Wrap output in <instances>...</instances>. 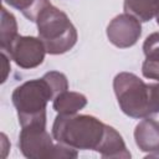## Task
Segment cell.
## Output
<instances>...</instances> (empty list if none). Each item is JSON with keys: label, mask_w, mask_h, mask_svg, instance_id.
Here are the masks:
<instances>
[{"label": "cell", "mask_w": 159, "mask_h": 159, "mask_svg": "<svg viewBox=\"0 0 159 159\" xmlns=\"http://www.w3.org/2000/svg\"><path fill=\"white\" fill-rule=\"evenodd\" d=\"M68 89L67 77L58 71H50L41 78L26 81L17 86L12 94V104L17 111L21 127L46 125V106L48 101Z\"/></svg>", "instance_id": "cell-1"}, {"label": "cell", "mask_w": 159, "mask_h": 159, "mask_svg": "<svg viewBox=\"0 0 159 159\" xmlns=\"http://www.w3.org/2000/svg\"><path fill=\"white\" fill-rule=\"evenodd\" d=\"M106 124L88 114H58L52 124V135L57 143L80 150H97Z\"/></svg>", "instance_id": "cell-2"}, {"label": "cell", "mask_w": 159, "mask_h": 159, "mask_svg": "<svg viewBox=\"0 0 159 159\" xmlns=\"http://www.w3.org/2000/svg\"><path fill=\"white\" fill-rule=\"evenodd\" d=\"M36 24L39 39L50 55L65 53L77 42V30L68 16L51 4L39 14Z\"/></svg>", "instance_id": "cell-3"}, {"label": "cell", "mask_w": 159, "mask_h": 159, "mask_svg": "<svg viewBox=\"0 0 159 159\" xmlns=\"http://www.w3.org/2000/svg\"><path fill=\"white\" fill-rule=\"evenodd\" d=\"M113 89L118 104L124 114L132 118H145L152 113L150 89L137 75L120 72L113 80Z\"/></svg>", "instance_id": "cell-4"}, {"label": "cell", "mask_w": 159, "mask_h": 159, "mask_svg": "<svg viewBox=\"0 0 159 159\" xmlns=\"http://www.w3.org/2000/svg\"><path fill=\"white\" fill-rule=\"evenodd\" d=\"M19 135V148L24 157L30 159H50V158H77V149L65 144H53V140L46 125L32 124L21 127Z\"/></svg>", "instance_id": "cell-5"}, {"label": "cell", "mask_w": 159, "mask_h": 159, "mask_svg": "<svg viewBox=\"0 0 159 159\" xmlns=\"http://www.w3.org/2000/svg\"><path fill=\"white\" fill-rule=\"evenodd\" d=\"M9 57L21 68L30 70L43 62L46 48L42 41L34 36L17 35L6 51Z\"/></svg>", "instance_id": "cell-6"}, {"label": "cell", "mask_w": 159, "mask_h": 159, "mask_svg": "<svg viewBox=\"0 0 159 159\" xmlns=\"http://www.w3.org/2000/svg\"><path fill=\"white\" fill-rule=\"evenodd\" d=\"M142 35L140 21L130 14H119L107 26V37L112 45L128 48L137 43Z\"/></svg>", "instance_id": "cell-7"}, {"label": "cell", "mask_w": 159, "mask_h": 159, "mask_svg": "<svg viewBox=\"0 0 159 159\" xmlns=\"http://www.w3.org/2000/svg\"><path fill=\"white\" fill-rule=\"evenodd\" d=\"M137 147L149 157H159V122L145 117L134 129Z\"/></svg>", "instance_id": "cell-8"}, {"label": "cell", "mask_w": 159, "mask_h": 159, "mask_svg": "<svg viewBox=\"0 0 159 159\" xmlns=\"http://www.w3.org/2000/svg\"><path fill=\"white\" fill-rule=\"evenodd\" d=\"M102 158H130V153L125 147V143L122 135L111 125L106 124L103 138L97 148V150Z\"/></svg>", "instance_id": "cell-9"}, {"label": "cell", "mask_w": 159, "mask_h": 159, "mask_svg": "<svg viewBox=\"0 0 159 159\" xmlns=\"http://www.w3.org/2000/svg\"><path fill=\"white\" fill-rule=\"evenodd\" d=\"M143 52L145 60L142 65V73L145 78L159 81V32L150 34L144 43Z\"/></svg>", "instance_id": "cell-10"}, {"label": "cell", "mask_w": 159, "mask_h": 159, "mask_svg": "<svg viewBox=\"0 0 159 159\" xmlns=\"http://www.w3.org/2000/svg\"><path fill=\"white\" fill-rule=\"evenodd\" d=\"M87 104V98L84 94L78 92L63 91L58 93L53 101L52 107L58 114H73L84 108Z\"/></svg>", "instance_id": "cell-11"}, {"label": "cell", "mask_w": 159, "mask_h": 159, "mask_svg": "<svg viewBox=\"0 0 159 159\" xmlns=\"http://www.w3.org/2000/svg\"><path fill=\"white\" fill-rule=\"evenodd\" d=\"M124 11L142 22L152 20L159 10V0H124Z\"/></svg>", "instance_id": "cell-12"}, {"label": "cell", "mask_w": 159, "mask_h": 159, "mask_svg": "<svg viewBox=\"0 0 159 159\" xmlns=\"http://www.w3.org/2000/svg\"><path fill=\"white\" fill-rule=\"evenodd\" d=\"M17 36V22L15 16L5 7H1V25H0V48L6 51Z\"/></svg>", "instance_id": "cell-13"}, {"label": "cell", "mask_w": 159, "mask_h": 159, "mask_svg": "<svg viewBox=\"0 0 159 159\" xmlns=\"http://www.w3.org/2000/svg\"><path fill=\"white\" fill-rule=\"evenodd\" d=\"M4 2L21 11V14L32 22H36L39 14L51 4L48 0H4Z\"/></svg>", "instance_id": "cell-14"}, {"label": "cell", "mask_w": 159, "mask_h": 159, "mask_svg": "<svg viewBox=\"0 0 159 159\" xmlns=\"http://www.w3.org/2000/svg\"><path fill=\"white\" fill-rule=\"evenodd\" d=\"M150 89V109L152 113H159V82L158 83H149Z\"/></svg>", "instance_id": "cell-15"}, {"label": "cell", "mask_w": 159, "mask_h": 159, "mask_svg": "<svg viewBox=\"0 0 159 159\" xmlns=\"http://www.w3.org/2000/svg\"><path fill=\"white\" fill-rule=\"evenodd\" d=\"M1 57H2V63H4V75H2V82H5V80H6V76H7V72H9V70H10V67L6 65L7 63V57H9V55L6 53V52H4V51H1Z\"/></svg>", "instance_id": "cell-16"}, {"label": "cell", "mask_w": 159, "mask_h": 159, "mask_svg": "<svg viewBox=\"0 0 159 159\" xmlns=\"http://www.w3.org/2000/svg\"><path fill=\"white\" fill-rule=\"evenodd\" d=\"M155 16H157V24L159 25V10H158V12H157V15H155Z\"/></svg>", "instance_id": "cell-17"}]
</instances>
